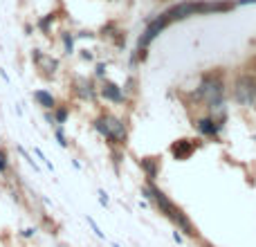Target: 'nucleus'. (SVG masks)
I'll use <instances>...</instances> for the list:
<instances>
[{"label":"nucleus","instance_id":"obj_1","mask_svg":"<svg viewBox=\"0 0 256 247\" xmlns=\"http://www.w3.org/2000/svg\"><path fill=\"white\" fill-rule=\"evenodd\" d=\"M142 196L146 198L148 202H153V207H155V209L160 211L166 220H171V223H173L180 232H184L187 236H191V238L198 236V232H196V227H193V223L189 220V216L184 214V211L180 209V207L175 205V202L171 200V198L166 196V193L162 191L155 182H148V180H146V184L142 187Z\"/></svg>","mask_w":256,"mask_h":247},{"label":"nucleus","instance_id":"obj_2","mask_svg":"<svg viewBox=\"0 0 256 247\" xmlns=\"http://www.w3.org/2000/svg\"><path fill=\"white\" fill-rule=\"evenodd\" d=\"M234 7V2H207V0H187V2H178L171 9L162 11L160 22L164 27L173 25L178 20H184V18L191 16H200V13H218V11H229Z\"/></svg>","mask_w":256,"mask_h":247},{"label":"nucleus","instance_id":"obj_3","mask_svg":"<svg viewBox=\"0 0 256 247\" xmlns=\"http://www.w3.org/2000/svg\"><path fill=\"white\" fill-rule=\"evenodd\" d=\"M92 130L99 133L103 139H106L110 146H119L124 148L126 142H128V128H126L124 119L112 112H101L92 119Z\"/></svg>","mask_w":256,"mask_h":247},{"label":"nucleus","instance_id":"obj_4","mask_svg":"<svg viewBox=\"0 0 256 247\" xmlns=\"http://www.w3.org/2000/svg\"><path fill=\"white\" fill-rule=\"evenodd\" d=\"M225 92H227V85H225L223 72H207V74H202L198 88L193 90V99L205 101L209 106V103L225 99Z\"/></svg>","mask_w":256,"mask_h":247},{"label":"nucleus","instance_id":"obj_5","mask_svg":"<svg viewBox=\"0 0 256 247\" xmlns=\"http://www.w3.org/2000/svg\"><path fill=\"white\" fill-rule=\"evenodd\" d=\"M234 101L238 106L245 108H254L256 106V74H250V72H243L234 79Z\"/></svg>","mask_w":256,"mask_h":247},{"label":"nucleus","instance_id":"obj_6","mask_svg":"<svg viewBox=\"0 0 256 247\" xmlns=\"http://www.w3.org/2000/svg\"><path fill=\"white\" fill-rule=\"evenodd\" d=\"M31 63H34L36 70H38L40 76H45V79H52V76L58 72V65H61L56 56L45 54L43 49H31Z\"/></svg>","mask_w":256,"mask_h":247},{"label":"nucleus","instance_id":"obj_7","mask_svg":"<svg viewBox=\"0 0 256 247\" xmlns=\"http://www.w3.org/2000/svg\"><path fill=\"white\" fill-rule=\"evenodd\" d=\"M99 97L106 99V101H110V103H117V106L126 101L124 88H121V85H117L115 81H110V79H103L101 81V85H99Z\"/></svg>","mask_w":256,"mask_h":247},{"label":"nucleus","instance_id":"obj_8","mask_svg":"<svg viewBox=\"0 0 256 247\" xmlns=\"http://www.w3.org/2000/svg\"><path fill=\"white\" fill-rule=\"evenodd\" d=\"M74 94L81 99V101H97L99 88L94 85L92 79H88V76H76L74 79Z\"/></svg>","mask_w":256,"mask_h":247},{"label":"nucleus","instance_id":"obj_9","mask_svg":"<svg viewBox=\"0 0 256 247\" xmlns=\"http://www.w3.org/2000/svg\"><path fill=\"white\" fill-rule=\"evenodd\" d=\"M220 128H223V124H220L218 119H214L211 115H205V117H200V119H196V130L202 137H216V135L220 133Z\"/></svg>","mask_w":256,"mask_h":247},{"label":"nucleus","instance_id":"obj_10","mask_svg":"<svg viewBox=\"0 0 256 247\" xmlns=\"http://www.w3.org/2000/svg\"><path fill=\"white\" fill-rule=\"evenodd\" d=\"M196 151V144H193V139H178V142L171 146V153H173L175 160H189L191 157V153Z\"/></svg>","mask_w":256,"mask_h":247},{"label":"nucleus","instance_id":"obj_11","mask_svg":"<svg viewBox=\"0 0 256 247\" xmlns=\"http://www.w3.org/2000/svg\"><path fill=\"white\" fill-rule=\"evenodd\" d=\"M31 99H34V101L38 103L43 110H54V108L58 106L56 97H54L49 90H43V88H40V90H34V92H31Z\"/></svg>","mask_w":256,"mask_h":247},{"label":"nucleus","instance_id":"obj_12","mask_svg":"<svg viewBox=\"0 0 256 247\" xmlns=\"http://www.w3.org/2000/svg\"><path fill=\"white\" fill-rule=\"evenodd\" d=\"M139 169L144 171L148 182H155L157 173H160V157H142L139 160Z\"/></svg>","mask_w":256,"mask_h":247},{"label":"nucleus","instance_id":"obj_13","mask_svg":"<svg viewBox=\"0 0 256 247\" xmlns=\"http://www.w3.org/2000/svg\"><path fill=\"white\" fill-rule=\"evenodd\" d=\"M52 115H54V119H56V126H65V121L70 119V106H67V103H58L52 110Z\"/></svg>","mask_w":256,"mask_h":247},{"label":"nucleus","instance_id":"obj_14","mask_svg":"<svg viewBox=\"0 0 256 247\" xmlns=\"http://www.w3.org/2000/svg\"><path fill=\"white\" fill-rule=\"evenodd\" d=\"M11 173V160H9L7 151L0 146V175H9Z\"/></svg>","mask_w":256,"mask_h":247},{"label":"nucleus","instance_id":"obj_15","mask_svg":"<svg viewBox=\"0 0 256 247\" xmlns=\"http://www.w3.org/2000/svg\"><path fill=\"white\" fill-rule=\"evenodd\" d=\"M74 38H76V34H63V52L67 54V56H72V54L76 52L74 49Z\"/></svg>","mask_w":256,"mask_h":247},{"label":"nucleus","instance_id":"obj_16","mask_svg":"<svg viewBox=\"0 0 256 247\" xmlns=\"http://www.w3.org/2000/svg\"><path fill=\"white\" fill-rule=\"evenodd\" d=\"M52 130H54V137H56L58 146H61V148L70 146V142H67V135H65V126H56V128H52Z\"/></svg>","mask_w":256,"mask_h":247},{"label":"nucleus","instance_id":"obj_17","mask_svg":"<svg viewBox=\"0 0 256 247\" xmlns=\"http://www.w3.org/2000/svg\"><path fill=\"white\" fill-rule=\"evenodd\" d=\"M31 155H34V157H38V160H40V164H43L47 171H52V173H54V164L47 160V157H45V153L40 151L38 146H34V148H31Z\"/></svg>","mask_w":256,"mask_h":247},{"label":"nucleus","instance_id":"obj_18","mask_svg":"<svg viewBox=\"0 0 256 247\" xmlns=\"http://www.w3.org/2000/svg\"><path fill=\"white\" fill-rule=\"evenodd\" d=\"M85 223H88V227L94 232V236H97V238H101V241H106V234H103V232H101V227H99V225L94 223V218H92V216H85Z\"/></svg>","mask_w":256,"mask_h":247},{"label":"nucleus","instance_id":"obj_19","mask_svg":"<svg viewBox=\"0 0 256 247\" xmlns=\"http://www.w3.org/2000/svg\"><path fill=\"white\" fill-rule=\"evenodd\" d=\"M18 153H20V155H22V160H25V162H27V164H29V166H31V169H34V171H36V173H38V171H40L38 162H36V160H31V155H29V153H27V151H25V148H22V146H18Z\"/></svg>","mask_w":256,"mask_h":247},{"label":"nucleus","instance_id":"obj_20","mask_svg":"<svg viewBox=\"0 0 256 247\" xmlns=\"http://www.w3.org/2000/svg\"><path fill=\"white\" fill-rule=\"evenodd\" d=\"M36 234H38V227H25V229H20V232H18V236L25 238V241H29V238H34Z\"/></svg>","mask_w":256,"mask_h":247},{"label":"nucleus","instance_id":"obj_21","mask_svg":"<svg viewBox=\"0 0 256 247\" xmlns=\"http://www.w3.org/2000/svg\"><path fill=\"white\" fill-rule=\"evenodd\" d=\"M106 72H108V65L106 63H97V67H94V76H97V79H106Z\"/></svg>","mask_w":256,"mask_h":247},{"label":"nucleus","instance_id":"obj_22","mask_svg":"<svg viewBox=\"0 0 256 247\" xmlns=\"http://www.w3.org/2000/svg\"><path fill=\"white\" fill-rule=\"evenodd\" d=\"M97 196H99V205H101V207H108V205H110V198H108V193L103 191V189H99Z\"/></svg>","mask_w":256,"mask_h":247},{"label":"nucleus","instance_id":"obj_23","mask_svg":"<svg viewBox=\"0 0 256 247\" xmlns=\"http://www.w3.org/2000/svg\"><path fill=\"white\" fill-rule=\"evenodd\" d=\"M79 56L83 58V61H94V54L90 52V49H79Z\"/></svg>","mask_w":256,"mask_h":247},{"label":"nucleus","instance_id":"obj_24","mask_svg":"<svg viewBox=\"0 0 256 247\" xmlns=\"http://www.w3.org/2000/svg\"><path fill=\"white\" fill-rule=\"evenodd\" d=\"M173 241H175V243H182V236H180L178 232H173Z\"/></svg>","mask_w":256,"mask_h":247},{"label":"nucleus","instance_id":"obj_25","mask_svg":"<svg viewBox=\"0 0 256 247\" xmlns=\"http://www.w3.org/2000/svg\"><path fill=\"white\" fill-rule=\"evenodd\" d=\"M112 247H121V245H119V243H112Z\"/></svg>","mask_w":256,"mask_h":247},{"label":"nucleus","instance_id":"obj_26","mask_svg":"<svg viewBox=\"0 0 256 247\" xmlns=\"http://www.w3.org/2000/svg\"><path fill=\"white\" fill-rule=\"evenodd\" d=\"M205 247H214V245H209V243H205Z\"/></svg>","mask_w":256,"mask_h":247}]
</instances>
